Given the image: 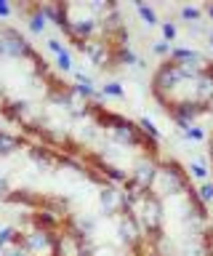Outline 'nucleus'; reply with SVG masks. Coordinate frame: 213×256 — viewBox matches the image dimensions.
Masks as SVG:
<instances>
[{"mask_svg": "<svg viewBox=\"0 0 213 256\" xmlns=\"http://www.w3.org/2000/svg\"><path fill=\"white\" fill-rule=\"evenodd\" d=\"M3 256H29V251L24 246H8V248H3Z\"/></svg>", "mask_w": 213, "mask_h": 256, "instance_id": "20e7f679", "label": "nucleus"}, {"mask_svg": "<svg viewBox=\"0 0 213 256\" xmlns=\"http://www.w3.org/2000/svg\"><path fill=\"white\" fill-rule=\"evenodd\" d=\"M8 192H11L8 179H5V176H0V198H8Z\"/></svg>", "mask_w": 213, "mask_h": 256, "instance_id": "0eeeda50", "label": "nucleus"}, {"mask_svg": "<svg viewBox=\"0 0 213 256\" xmlns=\"http://www.w3.org/2000/svg\"><path fill=\"white\" fill-rule=\"evenodd\" d=\"M43 27H45V16L40 11H35L32 16H29V30H32V32H43Z\"/></svg>", "mask_w": 213, "mask_h": 256, "instance_id": "7ed1b4c3", "label": "nucleus"}, {"mask_svg": "<svg viewBox=\"0 0 213 256\" xmlns=\"http://www.w3.org/2000/svg\"><path fill=\"white\" fill-rule=\"evenodd\" d=\"M208 163H211V176H213V128L208 134Z\"/></svg>", "mask_w": 213, "mask_h": 256, "instance_id": "423d86ee", "label": "nucleus"}, {"mask_svg": "<svg viewBox=\"0 0 213 256\" xmlns=\"http://www.w3.org/2000/svg\"><path fill=\"white\" fill-rule=\"evenodd\" d=\"M139 14L144 16V22H147V24H155V11H152V8H147V6H139Z\"/></svg>", "mask_w": 213, "mask_h": 256, "instance_id": "39448f33", "label": "nucleus"}, {"mask_svg": "<svg viewBox=\"0 0 213 256\" xmlns=\"http://www.w3.org/2000/svg\"><path fill=\"white\" fill-rule=\"evenodd\" d=\"M0 256H3V248H0Z\"/></svg>", "mask_w": 213, "mask_h": 256, "instance_id": "9d476101", "label": "nucleus"}, {"mask_svg": "<svg viewBox=\"0 0 213 256\" xmlns=\"http://www.w3.org/2000/svg\"><path fill=\"white\" fill-rule=\"evenodd\" d=\"M0 16H3V19H8V16H11V6L5 3V0H0Z\"/></svg>", "mask_w": 213, "mask_h": 256, "instance_id": "1a4fd4ad", "label": "nucleus"}, {"mask_svg": "<svg viewBox=\"0 0 213 256\" xmlns=\"http://www.w3.org/2000/svg\"><path fill=\"white\" fill-rule=\"evenodd\" d=\"M0 131H3V128H0Z\"/></svg>", "mask_w": 213, "mask_h": 256, "instance_id": "9b49d317", "label": "nucleus"}, {"mask_svg": "<svg viewBox=\"0 0 213 256\" xmlns=\"http://www.w3.org/2000/svg\"><path fill=\"white\" fill-rule=\"evenodd\" d=\"M152 96L179 126L213 112V59L173 48L152 75Z\"/></svg>", "mask_w": 213, "mask_h": 256, "instance_id": "f257e3e1", "label": "nucleus"}, {"mask_svg": "<svg viewBox=\"0 0 213 256\" xmlns=\"http://www.w3.org/2000/svg\"><path fill=\"white\" fill-rule=\"evenodd\" d=\"M21 147V139L8 131H0V155H13Z\"/></svg>", "mask_w": 213, "mask_h": 256, "instance_id": "f03ea898", "label": "nucleus"}, {"mask_svg": "<svg viewBox=\"0 0 213 256\" xmlns=\"http://www.w3.org/2000/svg\"><path fill=\"white\" fill-rule=\"evenodd\" d=\"M104 94H109V96H120V86H117V83H107V86H104Z\"/></svg>", "mask_w": 213, "mask_h": 256, "instance_id": "6e6552de", "label": "nucleus"}]
</instances>
